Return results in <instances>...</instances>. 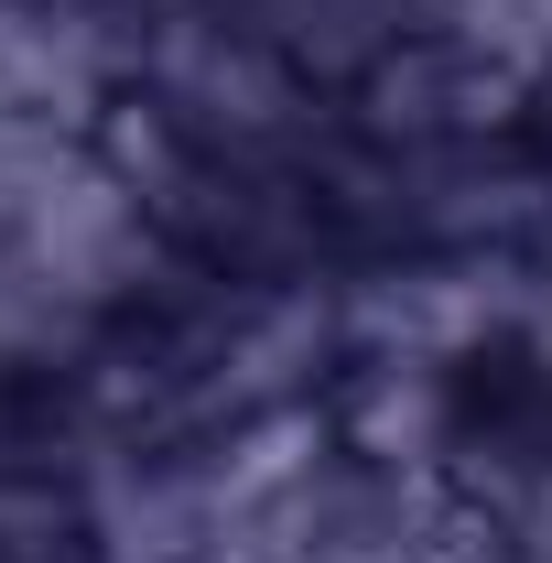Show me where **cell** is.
Masks as SVG:
<instances>
[{"instance_id":"1","label":"cell","mask_w":552,"mask_h":563,"mask_svg":"<svg viewBox=\"0 0 552 563\" xmlns=\"http://www.w3.org/2000/svg\"><path fill=\"white\" fill-rule=\"evenodd\" d=\"M185 272L98 131L0 109V379L66 390Z\"/></svg>"},{"instance_id":"2","label":"cell","mask_w":552,"mask_h":563,"mask_svg":"<svg viewBox=\"0 0 552 563\" xmlns=\"http://www.w3.org/2000/svg\"><path fill=\"white\" fill-rule=\"evenodd\" d=\"M531 261H542V292H552V217H542V239H531Z\"/></svg>"}]
</instances>
